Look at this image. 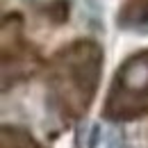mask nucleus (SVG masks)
I'll return each instance as SVG.
<instances>
[{
  "mask_svg": "<svg viewBox=\"0 0 148 148\" xmlns=\"http://www.w3.org/2000/svg\"><path fill=\"white\" fill-rule=\"evenodd\" d=\"M98 132H100V125H93V132H91V141H89V148H96V146H98Z\"/></svg>",
  "mask_w": 148,
  "mask_h": 148,
  "instance_id": "1",
  "label": "nucleus"
}]
</instances>
